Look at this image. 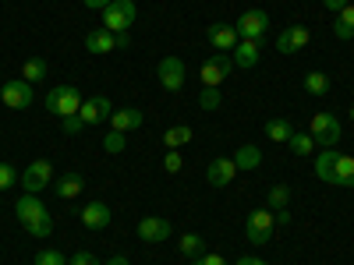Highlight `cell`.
<instances>
[{
    "label": "cell",
    "mask_w": 354,
    "mask_h": 265,
    "mask_svg": "<svg viewBox=\"0 0 354 265\" xmlns=\"http://www.w3.org/2000/svg\"><path fill=\"white\" fill-rule=\"evenodd\" d=\"M266 205H270V213L287 209V205H290V188L287 184H273L270 191H266Z\"/></svg>",
    "instance_id": "30"
},
{
    "label": "cell",
    "mask_w": 354,
    "mask_h": 265,
    "mask_svg": "<svg viewBox=\"0 0 354 265\" xmlns=\"http://www.w3.org/2000/svg\"><path fill=\"white\" fill-rule=\"evenodd\" d=\"M330 85H333L330 75H322V71H308V75H305V92H308V96H326Z\"/></svg>",
    "instance_id": "28"
},
{
    "label": "cell",
    "mask_w": 354,
    "mask_h": 265,
    "mask_svg": "<svg viewBox=\"0 0 354 265\" xmlns=\"http://www.w3.org/2000/svg\"><path fill=\"white\" fill-rule=\"evenodd\" d=\"M188 141H192V128L188 124H174V128L163 131V145H167V149H181V145H188Z\"/></svg>",
    "instance_id": "26"
},
{
    "label": "cell",
    "mask_w": 354,
    "mask_h": 265,
    "mask_svg": "<svg viewBox=\"0 0 354 265\" xmlns=\"http://www.w3.org/2000/svg\"><path fill=\"white\" fill-rule=\"evenodd\" d=\"M337 156L340 153H333V149H322L319 156H315V163H312V170H315V177H319V181H333V163H337Z\"/></svg>",
    "instance_id": "23"
},
{
    "label": "cell",
    "mask_w": 354,
    "mask_h": 265,
    "mask_svg": "<svg viewBox=\"0 0 354 265\" xmlns=\"http://www.w3.org/2000/svg\"><path fill=\"white\" fill-rule=\"evenodd\" d=\"M53 181V163L50 159H36V163H28L25 166V173H21V188L28 191V195H39V191H46V184Z\"/></svg>",
    "instance_id": "10"
},
{
    "label": "cell",
    "mask_w": 354,
    "mask_h": 265,
    "mask_svg": "<svg viewBox=\"0 0 354 265\" xmlns=\"http://www.w3.org/2000/svg\"><path fill=\"white\" fill-rule=\"evenodd\" d=\"M337 188H354V156H337L333 163V181Z\"/></svg>",
    "instance_id": "22"
},
{
    "label": "cell",
    "mask_w": 354,
    "mask_h": 265,
    "mask_svg": "<svg viewBox=\"0 0 354 265\" xmlns=\"http://www.w3.org/2000/svg\"><path fill=\"white\" fill-rule=\"evenodd\" d=\"M273 223L277 226H290V209H277L273 213Z\"/></svg>",
    "instance_id": "41"
},
{
    "label": "cell",
    "mask_w": 354,
    "mask_h": 265,
    "mask_svg": "<svg viewBox=\"0 0 354 265\" xmlns=\"http://www.w3.org/2000/svg\"><path fill=\"white\" fill-rule=\"evenodd\" d=\"M230 71H234V57L230 53H209L202 61V85H213V88H220L227 78H230Z\"/></svg>",
    "instance_id": "7"
},
{
    "label": "cell",
    "mask_w": 354,
    "mask_h": 265,
    "mask_svg": "<svg viewBox=\"0 0 354 265\" xmlns=\"http://www.w3.org/2000/svg\"><path fill=\"white\" fill-rule=\"evenodd\" d=\"M156 78H160V85L167 88V92H181V88H185V78H188L185 61H181V57H163L160 68H156Z\"/></svg>",
    "instance_id": "9"
},
{
    "label": "cell",
    "mask_w": 354,
    "mask_h": 265,
    "mask_svg": "<svg viewBox=\"0 0 354 265\" xmlns=\"http://www.w3.org/2000/svg\"><path fill=\"white\" fill-rule=\"evenodd\" d=\"M135 0H113V4L103 11V28L106 32H128V28L135 25Z\"/></svg>",
    "instance_id": "4"
},
{
    "label": "cell",
    "mask_w": 354,
    "mask_h": 265,
    "mask_svg": "<svg viewBox=\"0 0 354 265\" xmlns=\"http://www.w3.org/2000/svg\"><path fill=\"white\" fill-rule=\"evenodd\" d=\"M131 46V36L128 32H106V28H93L85 36V50L88 53H113V50H128Z\"/></svg>",
    "instance_id": "5"
},
{
    "label": "cell",
    "mask_w": 354,
    "mask_h": 265,
    "mask_svg": "<svg viewBox=\"0 0 354 265\" xmlns=\"http://www.w3.org/2000/svg\"><path fill=\"white\" fill-rule=\"evenodd\" d=\"M273 213L270 209H255L248 219H245V237H248V244L252 248H262V244H270V237H273Z\"/></svg>",
    "instance_id": "6"
},
{
    "label": "cell",
    "mask_w": 354,
    "mask_h": 265,
    "mask_svg": "<svg viewBox=\"0 0 354 265\" xmlns=\"http://www.w3.org/2000/svg\"><path fill=\"white\" fill-rule=\"evenodd\" d=\"M82 92H78V85H53L50 92H46V110L53 113V117H75L78 110H82Z\"/></svg>",
    "instance_id": "2"
},
{
    "label": "cell",
    "mask_w": 354,
    "mask_h": 265,
    "mask_svg": "<svg viewBox=\"0 0 354 265\" xmlns=\"http://www.w3.org/2000/svg\"><path fill=\"white\" fill-rule=\"evenodd\" d=\"M0 99H4V106H11V110H28L36 103V88L25 78H11V81H4V88H0Z\"/></svg>",
    "instance_id": "8"
},
{
    "label": "cell",
    "mask_w": 354,
    "mask_h": 265,
    "mask_svg": "<svg viewBox=\"0 0 354 265\" xmlns=\"http://www.w3.org/2000/svg\"><path fill=\"white\" fill-rule=\"evenodd\" d=\"M170 233H174V226H170V219H163V216H145V219H138V237H142L145 244H163V241H170Z\"/></svg>",
    "instance_id": "13"
},
{
    "label": "cell",
    "mask_w": 354,
    "mask_h": 265,
    "mask_svg": "<svg viewBox=\"0 0 354 265\" xmlns=\"http://www.w3.org/2000/svg\"><path fill=\"white\" fill-rule=\"evenodd\" d=\"M230 57H234V68L252 71L259 64V57H262V39H241L238 46L230 50Z\"/></svg>",
    "instance_id": "19"
},
{
    "label": "cell",
    "mask_w": 354,
    "mask_h": 265,
    "mask_svg": "<svg viewBox=\"0 0 354 265\" xmlns=\"http://www.w3.org/2000/svg\"><path fill=\"white\" fill-rule=\"evenodd\" d=\"M195 265H230L223 255H213V251H205V255H198L195 258Z\"/></svg>",
    "instance_id": "39"
},
{
    "label": "cell",
    "mask_w": 354,
    "mask_h": 265,
    "mask_svg": "<svg viewBox=\"0 0 354 265\" xmlns=\"http://www.w3.org/2000/svg\"><path fill=\"white\" fill-rule=\"evenodd\" d=\"M308 135L315 138V145H322V149H333L344 138V124H340L337 113H315L312 124H308Z\"/></svg>",
    "instance_id": "3"
},
{
    "label": "cell",
    "mask_w": 354,
    "mask_h": 265,
    "mask_svg": "<svg viewBox=\"0 0 354 265\" xmlns=\"http://www.w3.org/2000/svg\"><path fill=\"white\" fill-rule=\"evenodd\" d=\"M110 219H113V213H110V205L106 202H88L85 209H82V223L88 226V230H106L110 226Z\"/></svg>",
    "instance_id": "20"
},
{
    "label": "cell",
    "mask_w": 354,
    "mask_h": 265,
    "mask_svg": "<svg viewBox=\"0 0 354 265\" xmlns=\"http://www.w3.org/2000/svg\"><path fill=\"white\" fill-rule=\"evenodd\" d=\"M177 248H181V255H188V258H198V255H205V237L202 233H181Z\"/></svg>",
    "instance_id": "29"
},
{
    "label": "cell",
    "mask_w": 354,
    "mask_h": 265,
    "mask_svg": "<svg viewBox=\"0 0 354 265\" xmlns=\"http://www.w3.org/2000/svg\"><path fill=\"white\" fill-rule=\"evenodd\" d=\"M103 149L113 153V156H117V153H124V149H128V135H124V131H110V135L103 138Z\"/></svg>",
    "instance_id": "33"
},
{
    "label": "cell",
    "mask_w": 354,
    "mask_h": 265,
    "mask_svg": "<svg viewBox=\"0 0 354 265\" xmlns=\"http://www.w3.org/2000/svg\"><path fill=\"white\" fill-rule=\"evenodd\" d=\"M347 4H351V0H322V8H330L333 14H337L340 8H347Z\"/></svg>",
    "instance_id": "42"
},
{
    "label": "cell",
    "mask_w": 354,
    "mask_h": 265,
    "mask_svg": "<svg viewBox=\"0 0 354 265\" xmlns=\"http://www.w3.org/2000/svg\"><path fill=\"white\" fill-rule=\"evenodd\" d=\"M145 124V113H142V106H113V113H110V128L113 131H138Z\"/></svg>",
    "instance_id": "15"
},
{
    "label": "cell",
    "mask_w": 354,
    "mask_h": 265,
    "mask_svg": "<svg viewBox=\"0 0 354 265\" xmlns=\"http://www.w3.org/2000/svg\"><path fill=\"white\" fill-rule=\"evenodd\" d=\"M198 106H202V110H220V106H223V96H220V88H213V85H202Z\"/></svg>",
    "instance_id": "32"
},
{
    "label": "cell",
    "mask_w": 354,
    "mask_h": 265,
    "mask_svg": "<svg viewBox=\"0 0 354 265\" xmlns=\"http://www.w3.org/2000/svg\"><path fill=\"white\" fill-rule=\"evenodd\" d=\"M234 265H266V262H262V258H255V255H241Z\"/></svg>",
    "instance_id": "43"
},
{
    "label": "cell",
    "mask_w": 354,
    "mask_h": 265,
    "mask_svg": "<svg viewBox=\"0 0 354 265\" xmlns=\"http://www.w3.org/2000/svg\"><path fill=\"white\" fill-rule=\"evenodd\" d=\"M15 181H18V173H15V166H11V163H0V191H8V188H15Z\"/></svg>",
    "instance_id": "35"
},
{
    "label": "cell",
    "mask_w": 354,
    "mask_h": 265,
    "mask_svg": "<svg viewBox=\"0 0 354 265\" xmlns=\"http://www.w3.org/2000/svg\"><path fill=\"white\" fill-rule=\"evenodd\" d=\"M106 265H131V262H128L124 255H110V262H106Z\"/></svg>",
    "instance_id": "44"
},
{
    "label": "cell",
    "mask_w": 354,
    "mask_h": 265,
    "mask_svg": "<svg viewBox=\"0 0 354 265\" xmlns=\"http://www.w3.org/2000/svg\"><path fill=\"white\" fill-rule=\"evenodd\" d=\"M82 191H85V177H82L78 170H64V173L53 181V195L61 198V202H71V198H78Z\"/></svg>",
    "instance_id": "18"
},
{
    "label": "cell",
    "mask_w": 354,
    "mask_h": 265,
    "mask_svg": "<svg viewBox=\"0 0 354 265\" xmlns=\"http://www.w3.org/2000/svg\"><path fill=\"white\" fill-rule=\"evenodd\" d=\"M36 265H68V258L57 248H43V251H36Z\"/></svg>",
    "instance_id": "34"
},
{
    "label": "cell",
    "mask_w": 354,
    "mask_h": 265,
    "mask_svg": "<svg viewBox=\"0 0 354 265\" xmlns=\"http://www.w3.org/2000/svg\"><path fill=\"white\" fill-rule=\"evenodd\" d=\"M205 39H209V46H213V50H220V53H230L234 46L241 43L238 28H234V25H223V21H216V25L205 28Z\"/></svg>",
    "instance_id": "14"
},
{
    "label": "cell",
    "mask_w": 354,
    "mask_h": 265,
    "mask_svg": "<svg viewBox=\"0 0 354 265\" xmlns=\"http://www.w3.org/2000/svg\"><path fill=\"white\" fill-rule=\"evenodd\" d=\"M333 36H337L340 43L354 39V4H347V8H340V11H337V21H333Z\"/></svg>",
    "instance_id": "21"
},
{
    "label": "cell",
    "mask_w": 354,
    "mask_h": 265,
    "mask_svg": "<svg viewBox=\"0 0 354 265\" xmlns=\"http://www.w3.org/2000/svg\"><path fill=\"white\" fill-rule=\"evenodd\" d=\"M68 265H103L93 251H75L71 258H68Z\"/></svg>",
    "instance_id": "38"
},
{
    "label": "cell",
    "mask_w": 354,
    "mask_h": 265,
    "mask_svg": "<svg viewBox=\"0 0 354 265\" xmlns=\"http://www.w3.org/2000/svg\"><path fill=\"white\" fill-rule=\"evenodd\" d=\"M181 166H185L181 153H177V149H170V153H167V159H163V170H167V173H181Z\"/></svg>",
    "instance_id": "37"
},
{
    "label": "cell",
    "mask_w": 354,
    "mask_h": 265,
    "mask_svg": "<svg viewBox=\"0 0 354 265\" xmlns=\"http://www.w3.org/2000/svg\"><path fill=\"white\" fill-rule=\"evenodd\" d=\"M61 128H64V135H82L85 131V121L75 113V117H61Z\"/></svg>",
    "instance_id": "36"
},
{
    "label": "cell",
    "mask_w": 354,
    "mask_h": 265,
    "mask_svg": "<svg viewBox=\"0 0 354 265\" xmlns=\"http://www.w3.org/2000/svg\"><path fill=\"white\" fill-rule=\"evenodd\" d=\"M308 43H312L308 25H287L283 32L277 36V50H280V53H287V57H290V53H301Z\"/></svg>",
    "instance_id": "12"
},
{
    "label": "cell",
    "mask_w": 354,
    "mask_h": 265,
    "mask_svg": "<svg viewBox=\"0 0 354 265\" xmlns=\"http://www.w3.org/2000/svg\"><path fill=\"white\" fill-rule=\"evenodd\" d=\"M234 173H238L234 159L230 156H216L209 166H205V184H209V188H227L234 181Z\"/></svg>",
    "instance_id": "17"
},
{
    "label": "cell",
    "mask_w": 354,
    "mask_h": 265,
    "mask_svg": "<svg viewBox=\"0 0 354 265\" xmlns=\"http://www.w3.org/2000/svg\"><path fill=\"white\" fill-rule=\"evenodd\" d=\"M266 138H270V141H287L290 135H294V124L287 121V117H273V121H266Z\"/></svg>",
    "instance_id": "24"
},
{
    "label": "cell",
    "mask_w": 354,
    "mask_h": 265,
    "mask_svg": "<svg viewBox=\"0 0 354 265\" xmlns=\"http://www.w3.org/2000/svg\"><path fill=\"white\" fill-rule=\"evenodd\" d=\"M230 159H234V166H238V170H255L262 163V153H259V145H241V149L234 153Z\"/></svg>",
    "instance_id": "25"
},
{
    "label": "cell",
    "mask_w": 354,
    "mask_h": 265,
    "mask_svg": "<svg viewBox=\"0 0 354 265\" xmlns=\"http://www.w3.org/2000/svg\"><path fill=\"white\" fill-rule=\"evenodd\" d=\"M110 113H113V103H110L106 96H93V99H85V103H82V110H78V117L85 121V128L110 121Z\"/></svg>",
    "instance_id": "16"
},
{
    "label": "cell",
    "mask_w": 354,
    "mask_h": 265,
    "mask_svg": "<svg viewBox=\"0 0 354 265\" xmlns=\"http://www.w3.org/2000/svg\"><path fill=\"white\" fill-rule=\"evenodd\" d=\"M287 145H290L294 156H312V153H315V138H312L308 131H294V135L287 138Z\"/></svg>",
    "instance_id": "27"
},
{
    "label": "cell",
    "mask_w": 354,
    "mask_h": 265,
    "mask_svg": "<svg viewBox=\"0 0 354 265\" xmlns=\"http://www.w3.org/2000/svg\"><path fill=\"white\" fill-rule=\"evenodd\" d=\"M82 4H85L88 11H106V8L113 4V0H82Z\"/></svg>",
    "instance_id": "40"
},
{
    "label": "cell",
    "mask_w": 354,
    "mask_h": 265,
    "mask_svg": "<svg viewBox=\"0 0 354 265\" xmlns=\"http://www.w3.org/2000/svg\"><path fill=\"white\" fill-rule=\"evenodd\" d=\"M234 28H238L241 39H262L266 28H270V14H266L262 8H252V11H245L238 21H234Z\"/></svg>",
    "instance_id": "11"
},
{
    "label": "cell",
    "mask_w": 354,
    "mask_h": 265,
    "mask_svg": "<svg viewBox=\"0 0 354 265\" xmlns=\"http://www.w3.org/2000/svg\"><path fill=\"white\" fill-rule=\"evenodd\" d=\"M15 216H18V223L25 226L28 237H36V241H46L50 233H53L50 209L43 205V198H39V195H28V191H25V195L15 202Z\"/></svg>",
    "instance_id": "1"
},
{
    "label": "cell",
    "mask_w": 354,
    "mask_h": 265,
    "mask_svg": "<svg viewBox=\"0 0 354 265\" xmlns=\"http://www.w3.org/2000/svg\"><path fill=\"white\" fill-rule=\"evenodd\" d=\"M21 78L32 81V85L43 81V78H46V61H43V57H28V61L21 64Z\"/></svg>",
    "instance_id": "31"
}]
</instances>
